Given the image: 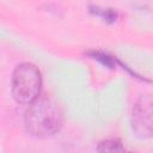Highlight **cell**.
<instances>
[{"mask_svg": "<svg viewBox=\"0 0 153 153\" xmlns=\"http://www.w3.org/2000/svg\"><path fill=\"white\" fill-rule=\"evenodd\" d=\"M63 123V114L59 103L51 97L43 94L29 104L24 114V126L26 131L39 139L56 134Z\"/></svg>", "mask_w": 153, "mask_h": 153, "instance_id": "cell-1", "label": "cell"}, {"mask_svg": "<svg viewBox=\"0 0 153 153\" xmlns=\"http://www.w3.org/2000/svg\"><path fill=\"white\" fill-rule=\"evenodd\" d=\"M41 87L42 74L36 65L23 62L14 68L11 79V91L17 103L31 104L39 97Z\"/></svg>", "mask_w": 153, "mask_h": 153, "instance_id": "cell-2", "label": "cell"}, {"mask_svg": "<svg viewBox=\"0 0 153 153\" xmlns=\"http://www.w3.org/2000/svg\"><path fill=\"white\" fill-rule=\"evenodd\" d=\"M131 127L137 136L147 139L152 136V96H140L133 106Z\"/></svg>", "mask_w": 153, "mask_h": 153, "instance_id": "cell-3", "label": "cell"}, {"mask_svg": "<svg viewBox=\"0 0 153 153\" xmlns=\"http://www.w3.org/2000/svg\"><path fill=\"white\" fill-rule=\"evenodd\" d=\"M98 153H133L130 152L121 140L115 137L103 139L97 143Z\"/></svg>", "mask_w": 153, "mask_h": 153, "instance_id": "cell-4", "label": "cell"}, {"mask_svg": "<svg viewBox=\"0 0 153 153\" xmlns=\"http://www.w3.org/2000/svg\"><path fill=\"white\" fill-rule=\"evenodd\" d=\"M91 8H93V10H91V12H93L94 14L102 17V18H103L104 20H106V22L114 23V22L117 19V16H118L117 12L114 11V10H111V8H100V7H98V6H93V7H91Z\"/></svg>", "mask_w": 153, "mask_h": 153, "instance_id": "cell-5", "label": "cell"}]
</instances>
